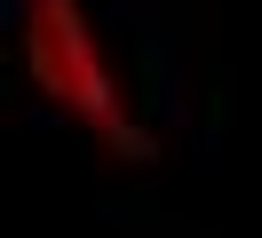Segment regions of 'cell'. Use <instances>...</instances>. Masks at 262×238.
Instances as JSON below:
<instances>
[{
  "mask_svg": "<svg viewBox=\"0 0 262 238\" xmlns=\"http://www.w3.org/2000/svg\"><path fill=\"white\" fill-rule=\"evenodd\" d=\"M24 72H32V88L48 95L80 135H96L112 159H135V167H143V159L159 151L151 127L127 111V88H119V72H112V56H103V40H96V24H88L80 0H24Z\"/></svg>",
  "mask_w": 262,
  "mask_h": 238,
  "instance_id": "6da1fadb",
  "label": "cell"
}]
</instances>
